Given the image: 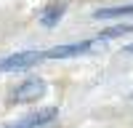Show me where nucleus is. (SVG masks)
<instances>
[{
  "label": "nucleus",
  "instance_id": "f257e3e1",
  "mask_svg": "<svg viewBox=\"0 0 133 128\" xmlns=\"http://www.w3.org/2000/svg\"><path fill=\"white\" fill-rule=\"evenodd\" d=\"M45 61V51H16L8 56H0V72H24Z\"/></svg>",
  "mask_w": 133,
  "mask_h": 128
},
{
  "label": "nucleus",
  "instance_id": "39448f33",
  "mask_svg": "<svg viewBox=\"0 0 133 128\" xmlns=\"http://www.w3.org/2000/svg\"><path fill=\"white\" fill-rule=\"evenodd\" d=\"M66 14V3L64 0H56V3H45L40 11H37V21L45 29H51V27H56L59 24V19Z\"/></svg>",
  "mask_w": 133,
  "mask_h": 128
},
{
  "label": "nucleus",
  "instance_id": "6e6552de",
  "mask_svg": "<svg viewBox=\"0 0 133 128\" xmlns=\"http://www.w3.org/2000/svg\"><path fill=\"white\" fill-rule=\"evenodd\" d=\"M125 53H133V43H130V46H125Z\"/></svg>",
  "mask_w": 133,
  "mask_h": 128
},
{
  "label": "nucleus",
  "instance_id": "7ed1b4c3",
  "mask_svg": "<svg viewBox=\"0 0 133 128\" xmlns=\"http://www.w3.org/2000/svg\"><path fill=\"white\" fill-rule=\"evenodd\" d=\"M56 117H59V107H43V110H35L14 123H5L3 128H43V125L53 123Z\"/></svg>",
  "mask_w": 133,
  "mask_h": 128
},
{
  "label": "nucleus",
  "instance_id": "20e7f679",
  "mask_svg": "<svg viewBox=\"0 0 133 128\" xmlns=\"http://www.w3.org/2000/svg\"><path fill=\"white\" fill-rule=\"evenodd\" d=\"M96 40H77V43H64V46H53L45 51V59H72V56H80V53L91 51Z\"/></svg>",
  "mask_w": 133,
  "mask_h": 128
},
{
  "label": "nucleus",
  "instance_id": "423d86ee",
  "mask_svg": "<svg viewBox=\"0 0 133 128\" xmlns=\"http://www.w3.org/2000/svg\"><path fill=\"white\" fill-rule=\"evenodd\" d=\"M133 3H120V5H104L93 11V19H117V16H130Z\"/></svg>",
  "mask_w": 133,
  "mask_h": 128
},
{
  "label": "nucleus",
  "instance_id": "f03ea898",
  "mask_svg": "<svg viewBox=\"0 0 133 128\" xmlns=\"http://www.w3.org/2000/svg\"><path fill=\"white\" fill-rule=\"evenodd\" d=\"M48 91V83L43 80V78H27V80H21L14 93H11V99H14L16 104H35L37 99H43Z\"/></svg>",
  "mask_w": 133,
  "mask_h": 128
},
{
  "label": "nucleus",
  "instance_id": "0eeeda50",
  "mask_svg": "<svg viewBox=\"0 0 133 128\" xmlns=\"http://www.w3.org/2000/svg\"><path fill=\"white\" fill-rule=\"evenodd\" d=\"M128 32H133V24H125V27H123V24H120V27H109V29H104V32H101V35H98L96 40H101V37L107 40V37H117V35H128Z\"/></svg>",
  "mask_w": 133,
  "mask_h": 128
}]
</instances>
